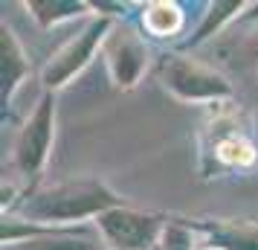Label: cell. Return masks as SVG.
<instances>
[{"mask_svg": "<svg viewBox=\"0 0 258 250\" xmlns=\"http://www.w3.org/2000/svg\"><path fill=\"white\" fill-rule=\"evenodd\" d=\"M113 207H122L113 189H107L96 178H79L29 192L26 201L18 207V213L32 224L70 227L82 218H99Z\"/></svg>", "mask_w": 258, "mask_h": 250, "instance_id": "6da1fadb", "label": "cell"}, {"mask_svg": "<svg viewBox=\"0 0 258 250\" xmlns=\"http://www.w3.org/2000/svg\"><path fill=\"white\" fill-rule=\"evenodd\" d=\"M160 82L168 93H174L183 102H226L232 96V84L223 79L215 67H206L195 59L168 53L160 61Z\"/></svg>", "mask_w": 258, "mask_h": 250, "instance_id": "7a4b0ae2", "label": "cell"}, {"mask_svg": "<svg viewBox=\"0 0 258 250\" xmlns=\"http://www.w3.org/2000/svg\"><path fill=\"white\" fill-rule=\"evenodd\" d=\"M110 29H113V21H110L107 15H93V18L84 24V29L79 35L70 38L58 53L49 56V61L44 64V70H41V84L47 87L49 93L58 90V87H64L73 76H79V73L90 64V59L96 56V49L107 41Z\"/></svg>", "mask_w": 258, "mask_h": 250, "instance_id": "3957f363", "label": "cell"}, {"mask_svg": "<svg viewBox=\"0 0 258 250\" xmlns=\"http://www.w3.org/2000/svg\"><path fill=\"white\" fill-rule=\"evenodd\" d=\"M52 134H55V96L44 90L35 111L26 117L24 128L18 131L12 148V163L24 178H35L44 169L52 148Z\"/></svg>", "mask_w": 258, "mask_h": 250, "instance_id": "277c9868", "label": "cell"}, {"mask_svg": "<svg viewBox=\"0 0 258 250\" xmlns=\"http://www.w3.org/2000/svg\"><path fill=\"white\" fill-rule=\"evenodd\" d=\"M163 227V215L140 213L131 207H113L96 218V230L110 250H154Z\"/></svg>", "mask_w": 258, "mask_h": 250, "instance_id": "5b68a950", "label": "cell"}, {"mask_svg": "<svg viewBox=\"0 0 258 250\" xmlns=\"http://www.w3.org/2000/svg\"><path fill=\"white\" fill-rule=\"evenodd\" d=\"M105 59L110 79L128 90L140 82L142 70L148 64V49L140 35H134L131 29H122V26H113L105 41Z\"/></svg>", "mask_w": 258, "mask_h": 250, "instance_id": "8992f818", "label": "cell"}, {"mask_svg": "<svg viewBox=\"0 0 258 250\" xmlns=\"http://www.w3.org/2000/svg\"><path fill=\"white\" fill-rule=\"evenodd\" d=\"M0 82H3V108L12 102L15 90H18V84L24 82L26 70H29V64H26V56L21 44H18V38L9 26L3 24L0 29Z\"/></svg>", "mask_w": 258, "mask_h": 250, "instance_id": "52a82bcc", "label": "cell"}, {"mask_svg": "<svg viewBox=\"0 0 258 250\" xmlns=\"http://www.w3.org/2000/svg\"><path fill=\"white\" fill-rule=\"evenodd\" d=\"M186 26L183 9L168 0H154L148 6H142V29L151 38H174Z\"/></svg>", "mask_w": 258, "mask_h": 250, "instance_id": "ba28073f", "label": "cell"}, {"mask_svg": "<svg viewBox=\"0 0 258 250\" xmlns=\"http://www.w3.org/2000/svg\"><path fill=\"white\" fill-rule=\"evenodd\" d=\"M200 244L212 250H258V233L235 224H215L200 230Z\"/></svg>", "mask_w": 258, "mask_h": 250, "instance_id": "9c48e42d", "label": "cell"}, {"mask_svg": "<svg viewBox=\"0 0 258 250\" xmlns=\"http://www.w3.org/2000/svg\"><path fill=\"white\" fill-rule=\"evenodd\" d=\"M84 236V230H79ZM93 244L87 238H76L70 227H58L52 233H44V236H32L24 238V241H12V244H3V250H90Z\"/></svg>", "mask_w": 258, "mask_h": 250, "instance_id": "30bf717a", "label": "cell"}, {"mask_svg": "<svg viewBox=\"0 0 258 250\" xmlns=\"http://www.w3.org/2000/svg\"><path fill=\"white\" fill-rule=\"evenodd\" d=\"M241 9H244V3H238V0H229V3H212L209 12H206V18H203V24L198 26V32L188 38L183 47H188V49L200 47V44H203V41H209L215 32H221L223 24H226V21H232ZM238 18H241V15H238Z\"/></svg>", "mask_w": 258, "mask_h": 250, "instance_id": "8fae6325", "label": "cell"}, {"mask_svg": "<svg viewBox=\"0 0 258 250\" xmlns=\"http://www.w3.org/2000/svg\"><path fill=\"white\" fill-rule=\"evenodd\" d=\"M26 9L41 26H55L61 21H70L76 15L87 12L90 6L87 3H73V0H67V3H61V0H32V3H26Z\"/></svg>", "mask_w": 258, "mask_h": 250, "instance_id": "7c38bea8", "label": "cell"}, {"mask_svg": "<svg viewBox=\"0 0 258 250\" xmlns=\"http://www.w3.org/2000/svg\"><path fill=\"white\" fill-rule=\"evenodd\" d=\"M154 250H200V241L195 236V227L186 221H165L160 241Z\"/></svg>", "mask_w": 258, "mask_h": 250, "instance_id": "4fadbf2b", "label": "cell"}, {"mask_svg": "<svg viewBox=\"0 0 258 250\" xmlns=\"http://www.w3.org/2000/svg\"><path fill=\"white\" fill-rule=\"evenodd\" d=\"M246 53H249V59L255 61V67H258V21H255V26H252L249 38H246Z\"/></svg>", "mask_w": 258, "mask_h": 250, "instance_id": "5bb4252c", "label": "cell"}, {"mask_svg": "<svg viewBox=\"0 0 258 250\" xmlns=\"http://www.w3.org/2000/svg\"><path fill=\"white\" fill-rule=\"evenodd\" d=\"M90 250H110V247H99V244H93V247H90Z\"/></svg>", "mask_w": 258, "mask_h": 250, "instance_id": "9a60e30c", "label": "cell"}]
</instances>
